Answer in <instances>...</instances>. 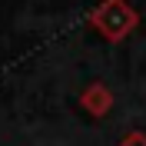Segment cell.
<instances>
[{
    "label": "cell",
    "instance_id": "6da1fadb",
    "mask_svg": "<svg viewBox=\"0 0 146 146\" xmlns=\"http://www.w3.org/2000/svg\"><path fill=\"white\" fill-rule=\"evenodd\" d=\"M90 23L100 30L106 40H123L126 33H133V27L139 23L136 10L126 0H103L100 7L90 13Z\"/></svg>",
    "mask_w": 146,
    "mask_h": 146
},
{
    "label": "cell",
    "instance_id": "7a4b0ae2",
    "mask_svg": "<svg viewBox=\"0 0 146 146\" xmlns=\"http://www.w3.org/2000/svg\"><path fill=\"white\" fill-rule=\"evenodd\" d=\"M83 106L90 110V113H96V116H103L110 110V93L103 90V86H93V90L83 93Z\"/></svg>",
    "mask_w": 146,
    "mask_h": 146
},
{
    "label": "cell",
    "instance_id": "3957f363",
    "mask_svg": "<svg viewBox=\"0 0 146 146\" xmlns=\"http://www.w3.org/2000/svg\"><path fill=\"white\" fill-rule=\"evenodd\" d=\"M119 146H146V136H143V133H129Z\"/></svg>",
    "mask_w": 146,
    "mask_h": 146
}]
</instances>
